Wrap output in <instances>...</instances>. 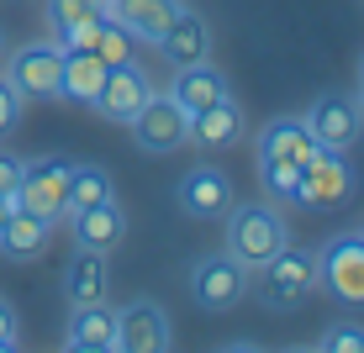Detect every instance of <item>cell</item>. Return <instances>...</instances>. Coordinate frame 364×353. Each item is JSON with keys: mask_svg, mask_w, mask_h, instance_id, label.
<instances>
[{"mask_svg": "<svg viewBox=\"0 0 364 353\" xmlns=\"http://www.w3.org/2000/svg\"><path fill=\"white\" fill-rule=\"evenodd\" d=\"M69 353H117V311L106 300H90V306H74L69 332H64Z\"/></svg>", "mask_w": 364, "mask_h": 353, "instance_id": "14", "label": "cell"}, {"mask_svg": "<svg viewBox=\"0 0 364 353\" xmlns=\"http://www.w3.org/2000/svg\"><path fill=\"white\" fill-rule=\"evenodd\" d=\"M243 106H237L232 95H222V100H211L206 111H196L191 116V137L206 153H222V148H232V143H243Z\"/></svg>", "mask_w": 364, "mask_h": 353, "instance_id": "16", "label": "cell"}, {"mask_svg": "<svg viewBox=\"0 0 364 353\" xmlns=\"http://www.w3.org/2000/svg\"><path fill=\"white\" fill-rule=\"evenodd\" d=\"M0 58H6V32H0Z\"/></svg>", "mask_w": 364, "mask_h": 353, "instance_id": "33", "label": "cell"}, {"mask_svg": "<svg viewBox=\"0 0 364 353\" xmlns=\"http://www.w3.org/2000/svg\"><path fill=\"white\" fill-rule=\"evenodd\" d=\"M317 285L338 306H364V232H338L317 248Z\"/></svg>", "mask_w": 364, "mask_h": 353, "instance_id": "3", "label": "cell"}, {"mask_svg": "<svg viewBox=\"0 0 364 353\" xmlns=\"http://www.w3.org/2000/svg\"><path fill=\"white\" fill-rule=\"evenodd\" d=\"M174 11H180V0H106V16L117 21L132 43H159V37L169 32Z\"/></svg>", "mask_w": 364, "mask_h": 353, "instance_id": "13", "label": "cell"}, {"mask_svg": "<svg viewBox=\"0 0 364 353\" xmlns=\"http://www.w3.org/2000/svg\"><path fill=\"white\" fill-rule=\"evenodd\" d=\"M106 69L95 53H85V48H64V74H58V95L74 100V106H95L100 85H106Z\"/></svg>", "mask_w": 364, "mask_h": 353, "instance_id": "21", "label": "cell"}, {"mask_svg": "<svg viewBox=\"0 0 364 353\" xmlns=\"http://www.w3.org/2000/svg\"><path fill=\"white\" fill-rule=\"evenodd\" d=\"M248 280H254V269L237 264L232 254H206V259H196V269H191V300L217 317V311H232L237 300L248 295Z\"/></svg>", "mask_w": 364, "mask_h": 353, "instance_id": "5", "label": "cell"}, {"mask_svg": "<svg viewBox=\"0 0 364 353\" xmlns=\"http://www.w3.org/2000/svg\"><path fill=\"white\" fill-rule=\"evenodd\" d=\"M148 95H154L148 74L127 58V64H111V69H106V85H100V95H95V111H100L106 121H122V127H127L137 111H143Z\"/></svg>", "mask_w": 364, "mask_h": 353, "instance_id": "12", "label": "cell"}, {"mask_svg": "<svg viewBox=\"0 0 364 353\" xmlns=\"http://www.w3.org/2000/svg\"><path fill=\"white\" fill-rule=\"evenodd\" d=\"M354 106H359V116H364V90H359V95H354Z\"/></svg>", "mask_w": 364, "mask_h": 353, "instance_id": "32", "label": "cell"}, {"mask_svg": "<svg viewBox=\"0 0 364 353\" xmlns=\"http://www.w3.org/2000/svg\"><path fill=\"white\" fill-rule=\"evenodd\" d=\"M6 211H11V200H6V195H0V222H6Z\"/></svg>", "mask_w": 364, "mask_h": 353, "instance_id": "31", "label": "cell"}, {"mask_svg": "<svg viewBox=\"0 0 364 353\" xmlns=\"http://www.w3.org/2000/svg\"><path fill=\"white\" fill-rule=\"evenodd\" d=\"M232 200H237V195H232V180L217 169V163H196V169L180 180V190H174V206H180L185 217H196V222L228 217Z\"/></svg>", "mask_w": 364, "mask_h": 353, "instance_id": "11", "label": "cell"}, {"mask_svg": "<svg viewBox=\"0 0 364 353\" xmlns=\"http://www.w3.org/2000/svg\"><path fill=\"white\" fill-rule=\"evenodd\" d=\"M222 95H232L228 90V74L211 69L206 58H200V64H185L180 74H174V90H169V100L180 111H191V116H196V111H206L211 100H222Z\"/></svg>", "mask_w": 364, "mask_h": 353, "instance_id": "19", "label": "cell"}, {"mask_svg": "<svg viewBox=\"0 0 364 353\" xmlns=\"http://www.w3.org/2000/svg\"><path fill=\"white\" fill-rule=\"evenodd\" d=\"M259 280H248V295H259V306H269V311H296L301 300L317 290V254L311 248H296V243H285L274 259L259 264Z\"/></svg>", "mask_w": 364, "mask_h": 353, "instance_id": "2", "label": "cell"}, {"mask_svg": "<svg viewBox=\"0 0 364 353\" xmlns=\"http://www.w3.org/2000/svg\"><path fill=\"white\" fill-rule=\"evenodd\" d=\"M359 85H364V58H359Z\"/></svg>", "mask_w": 364, "mask_h": 353, "instance_id": "34", "label": "cell"}, {"mask_svg": "<svg viewBox=\"0 0 364 353\" xmlns=\"http://www.w3.org/2000/svg\"><path fill=\"white\" fill-rule=\"evenodd\" d=\"M259 153L269 158H291V163H306L311 153H317V137L306 132V121L296 116H274L264 132H259Z\"/></svg>", "mask_w": 364, "mask_h": 353, "instance_id": "22", "label": "cell"}, {"mask_svg": "<svg viewBox=\"0 0 364 353\" xmlns=\"http://www.w3.org/2000/svg\"><path fill=\"white\" fill-rule=\"evenodd\" d=\"M21 100H27V95H21L16 85L6 80V74H0V137L21 127Z\"/></svg>", "mask_w": 364, "mask_h": 353, "instance_id": "28", "label": "cell"}, {"mask_svg": "<svg viewBox=\"0 0 364 353\" xmlns=\"http://www.w3.org/2000/svg\"><path fill=\"white\" fill-rule=\"evenodd\" d=\"M317 348H328V353H364V327H354V322H343V327H328Z\"/></svg>", "mask_w": 364, "mask_h": 353, "instance_id": "27", "label": "cell"}, {"mask_svg": "<svg viewBox=\"0 0 364 353\" xmlns=\"http://www.w3.org/2000/svg\"><path fill=\"white\" fill-rule=\"evenodd\" d=\"M301 121L317 137V148H338V153H348V148L359 143V132H364V116H359L354 95H317Z\"/></svg>", "mask_w": 364, "mask_h": 353, "instance_id": "10", "label": "cell"}, {"mask_svg": "<svg viewBox=\"0 0 364 353\" xmlns=\"http://www.w3.org/2000/svg\"><path fill=\"white\" fill-rule=\"evenodd\" d=\"M169 343H174V327L159 300L137 295L117 311V353H164Z\"/></svg>", "mask_w": 364, "mask_h": 353, "instance_id": "8", "label": "cell"}, {"mask_svg": "<svg viewBox=\"0 0 364 353\" xmlns=\"http://www.w3.org/2000/svg\"><path fill=\"white\" fill-rule=\"evenodd\" d=\"M21 169H27V158L21 153H0V195H16V185H21Z\"/></svg>", "mask_w": 364, "mask_h": 353, "instance_id": "29", "label": "cell"}, {"mask_svg": "<svg viewBox=\"0 0 364 353\" xmlns=\"http://www.w3.org/2000/svg\"><path fill=\"white\" fill-rule=\"evenodd\" d=\"M16 348V306L11 300H0V353Z\"/></svg>", "mask_w": 364, "mask_h": 353, "instance_id": "30", "label": "cell"}, {"mask_svg": "<svg viewBox=\"0 0 364 353\" xmlns=\"http://www.w3.org/2000/svg\"><path fill=\"white\" fill-rule=\"evenodd\" d=\"M127 127H132V143L143 153H174L191 137V111H180L169 95H148L143 111H137Z\"/></svg>", "mask_w": 364, "mask_h": 353, "instance_id": "7", "label": "cell"}, {"mask_svg": "<svg viewBox=\"0 0 364 353\" xmlns=\"http://www.w3.org/2000/svg\"><path fill=\"white\" fill-rule=\"evenodd\" d=\"M69 222H74V243H80V248H95V254H111V248L127 237V217H122L117 200L80 206V211H69Z\"/></svg>", "mask_w": 364, "mask_h": 353, "instance_id": "17", "label": "cell"}, {"mask_svg": "<svg viewBox=\"0 0 364 353\" xmlns=\"http://www.w3.org/2000/svg\"><path fill=\"white\" fill-rule=\"evenodd\" d=\"M106 290H111L106 254H95V248H74V259H69V269H64V295H69V306L106 300Z\"/></svg>", "mask_w": 364, "mask_h": 353, "instance_id": "20", "label": "cell"}, {"mask_svg": "<svg viewBox=\"0 0 364 353\" xmlns=\"http://www.w3.org/2000/svg\"><path fill=\"white\" fill-rule=\"evenodd\" d=\"M100 11H106V0H100Z\"/></svg>", "mask_w": 364, "mask_h": 353, "instance_id": "35", "label": "cell"}, {"mask_svg": "<svg viewBox=\"0 0 364 353\" xmlns=\"http://www.w3.org/2000/svg\"><path fill=\"white\" fill-rule=\"evenodd\" d=\"M90 16H106L100 0H48V21H53L58 32L74 27V21H90Z\"/></svg>", "mask_w": 364, "mask_h": 353, "instance_id": "26", "label": "cell"}, {"mask_svg": "<svg viewBox=\"0 0 364 353\" xmlns=\"http://www.w3.org/2000/svg\"><path fill=\"white\" fill-rule=\"evenodd\" d=\"M259 180H264L269 195H280V200H291V206H296V195H301V163L259 153Z\"/></svg>", "mask_w": 364, "mask_h": 353, "instance_id": "24", "label": "cell"}, {"mask_svg": "<svg viewBox=\"0 0 364 353\" xmlns=\"http://www.w3.org/2000/svg\"><path fill=\"white\" fill-rule=\"evenodd\" d=\"M58 74H64V48L58 43H27V48H16L11 64H6V80L16 85L21 95H37V100L58 95Z\"/></svg>", "mask_w": 364, "mask_h": 353, "instance_id": "9", "label": "cell"}, {"mask_svg": "<svg viewBox=\"0 0 364 353\" xmlns=\"http://www.w3.org/2000/svg\"><path fill=\"white\" fill-rule=\"evenodd\" d=\"M159 53L169 58V69H185V64H200V58L211 53V32H206V21L196 16V11H174V21H169V32L159 37Z\"/></svg>", "mask_w": 364, "mask_h": 353, "instance_id": "18", "label": "cell"}, {"mask_svg": "<svg viewBox=\"0 0 364 353\" xmlns=\"http://www.w3.org/2000/svg\"><path fill=\"white\" fill-rule=\"evenodd\" d=\"M11 206L21 211H37V217L58 222L69 217V158H32L21 169V185L11 195Z\"/></svg>", "mask_w": 364, "mask_h": 353, "instance_id": "6", "label": "cell"}, {"mask_svg": "<svg viewBox=\"0 0 364 353\" xmlns=\"http://www.w3.org/2000/svg\"><path fill=\"white\" fill-rule=\"evenodd\" d=\"M90 53L100 58V64H127V58H132V37L106 16V21H100V32H95V48H90Z\"/></svg>", "mask_w": 364, "mask_h": 353, "instance_id": "25", "label": "cell"}, {"mask_svg": "<svg viewBox=\"0 0 364 353\" xmlns=\"http://www.w3.org/2000/svg\"><path fill=\"white\" fill-rule=\"evenodd\" d=\"M354 163L348 153H338V148H317L306 163H301V195L296 206H311V211H333V206H348L354 200Z\"/></svg>", "mask_w": 364, "mask_h": 353, "instance_id": "4", "label": "cell"}, {"mask_svg": "<svg viewBox=\"0 0 364 353\" xmlns=\"http://www.w3.org/2000/svg\"><path fill=\"white\" fill-rule=\"evenodd\" d=\"M48 232H53V222H48V217L11 206L6 222H0V254H6L11 264H32V259L48 254Z\"/></svg>", "mask_w": 364, "mask_h": 353, "instance_id": "15", "label": "cell"}, {"mask_svg": "<svg viewBox=\"0 0 364 353\" xmlns=\"http://www.w3.org/2000/svg\"><path fill=\"white\" fill-rule=\"evenodd\" d=\"M285 243H291V222H285L280 206H264V200H232L228 206V254L237 264L259 269Z\"/></svg>", "mask_w": 364, "mask_h": 353, "instance_id": "1", "label": "cell"}, {"mask_svg": "<svg viewBox=\"0 0 364 353\" xmlns=\"http://www.w3.org/2000/svg\"><path fill=\"white\" fill-rule=\"evenodd\" d=\"M111 195H117V180H111L106 163H69V211L100 206Z\"/></svg>", "mask_w": 364, "mask_h": 353, "instance_id": "23", "label": "cell"}]
</instances>
